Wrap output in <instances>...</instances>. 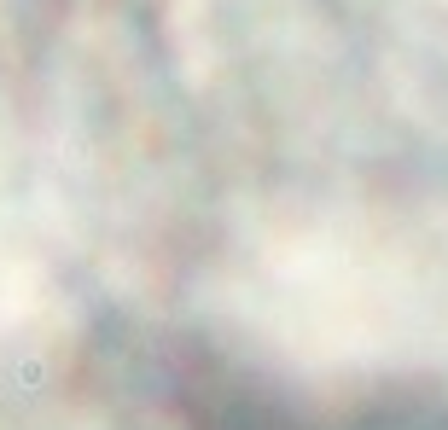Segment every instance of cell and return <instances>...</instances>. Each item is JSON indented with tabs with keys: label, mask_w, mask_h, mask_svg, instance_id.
<instances>
[{
	"label": "cell",
	"mask_w": 448,
	"mask_h": 430,
	"mask_svg": "<svg viewBox=\"0 0 448 430\" xmlns=\"http://www.w3.org/2000/svg\"><path fill=\"white\" fill-rule=\"evenodd\" d=\"M215 430H448V401L431 395H396L350 413V419H314V413L279 401L274 390H256L245 378L215 384Z\"/></svg>",
	"instance_id": "obj_1"
}]
</instances>
